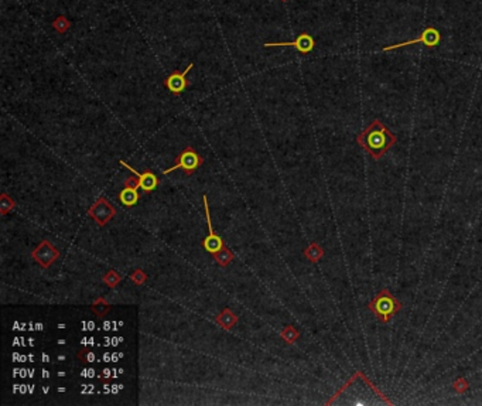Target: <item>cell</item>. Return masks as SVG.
Instances as JSON below:
<instances>
[{
  "label": "cell",
  "mask_w": 482,
  "mask_h": 406,
  "mask_svg": "<svg viewBox=\"0 0 482 406\" xmlns=\"http://www.w3.org/2000/svg\"><path fill=\"white\" fill-rule=\"evenodd\" d=\"M357 141L365 152L372 156V159L379 160L388 150H390V147L396 144L397 138L382 121L375 119L357 136Z\"/></svg>",
  "instance_id": "6da1fadb"
},
{
  "label": "cell",
  "mask_w": 482,
  "mask_h": 406,
  "mask_svg": "<svg viewBox=\"0 0 482 406\" xmlns=\"http://www.w3.org/2000/svg\"><path fill=\"white\" fill-rule=\"evenodd\" d=\"M368 309L375 314L380 324H388L403 309V303L397 300L390 290L385 287L368 303Z\"/></svg>",
  "instance_id": "7a4b0ae2"
},
{
  "label": "cell",
  "mask_w": 482,
  "mask_h": 406,
  "mask_svg": "<svg viewBox=\"0 0 482 406\" xmlns=\"http://www.w3.org/2000/svg\"><path fill=\"white\" fill-rule=\"evenodd\" d=\"M177 161H175V164L172 166V167H170V169H167V170H164L163 173L164 174H170V173H172V172H175L177 169H183L184 170V173L187 174V176H189V174H192L198 167H201L202 166V163H204V159L192 149V147H186L178 156H177Z\"/></svg>",
  "instance_id": "3957f363"
},
{
  "label": "cell",
  "mask_w": 482,
  "mask_h": 406,
  "mask_svg": "<svg viewBox=\"0 0 482 406\" xmlns=\"http://www.w3.org/2000/svg\"><path fill=\"white\" fill-rule=\"evenodd\" d=\"M440 41H441V34H440V31H438L435 27L429 26V27L424 29V31L419 35L417 38L409 40V41H404V43H399V44H393V46H386V47H383V51H385V53H388V51H393V50H397V48L409 47V46L417 44V43L424 44L427 48H434L435 46L440 44Z\"/></svg>",
  "instance_id": "277c9868"
},
{
  "label": "cell",
  "mask_w": 482,
  "mask_h": 406,
  "mask_svg": "<svg viewBox=\"0 0 482 406\" xmlns=\"http://www.w3.org/2000/svg\"><path fill=\"white\" fill-rule=\"evenodd\" d=\"M31 258L41 267L47 269L60 258V250L52 245L48 239H43L31 252Z\"/></svg>",
  "instance_id": "5b68a950"
},
{
  "label": "cell",
  "mask_w": 482,
  "mask_h": 406,
  "mask_svg": "<svg viewBox=\"0 0 482 406\" xmlns=\"http://www.w3.org/2000/svg\"><path fill=\"white\" fill-rule=\"evenodd\" d=\"M88 215L101 227H105L115 215H116V208L105 198L99 197L98 201L88 210Z\"/></svg>",
  "instance_id": "8992f818"
},
{
  "label": "cell",
  "mask_w": 482,
  "mask_h": 406,
  "mask_svg": "<svg viewBox=\"0 0 482 406\" xmlns=\"http://www.w3.org/2000/svg\"><path fill=\"white\" fill-rule=\"evenodd\" d=\"M264 48H272V47H294L298 53L310 54L314 47H315V40L312 35L309 34L307 31L298 34V37L294 41H281V43H264Z\"/></svg>",
  "instance_id": "52a82bcc"
},
{
  "label": "cell",
  "mask_w": 482,
  "mask_h": 406,
  "mask_svg": "<svg viewBox=\"0 0 482 406\" xmlns=\"http://www.w3.org/2000/svg\"><path fill=\"white\" fill-rule=\"evenodd\" d=\"M191 68H194V62H189L188 67L184 71H174L171 72L166 79H164V87L169 89L174 95H180L181 92H184L187 87H188V79H187V74H188Z\"/></svg>",
  "instance_id": "ba28073f"
},
{
  "label": "cell",
  "mask_w": 482,
  "mask_h": 406,
  "mask_svg": "<svg viewBox=\"0 0 482 406\" xmlns=\"http://www.w3.org/2000/svg\"><path fill=\"white\" fill-rule=\"evenodd\" d=\"M204 200V208H205V218H207V224H208V236L204 238L202 241V247L207 249L209 253H215L218 252L219 249H222L225 247L224 241L219 235H217L214 232V227L211 224V214H209V204H208V198L207 195L204 194L202 197Z\"/></svg>",
  "instance_id": "9c48e42d"
},
{
  "label": "cell",
  "mask_w": 482,
  "mask_h": 406,
  "mask_svg": "<svg viewBox=\"0 0 482 406\" xmlns=\"http://www.w3.org/2000/svg\"><path fill=\"white\" fill-rule=\"evenodd\" d=\"M119 163H121L122 166H124L127 170H130L132 174H135V176L138 177L139 181H140V187H141L144 191H147V193H149V191H153L155 187H157L158 180H157V177H155V173H152L150 170H146L144 173H139V172H136L133 167H130L127 163H124L123 160H121Z\"/></svg>",
  "instance_id": "30bf717a"
},
{
  "label": "cell",
  "mask_w": 482,
  "mask_h": 406,
  "mask_svg": "<svg viewBox=\"0 0 482 406\" xmlns=\"http://www.w3.org/2000/svg\"><path fill=\"white\" fill-rule=\"evenodd\" d=\"M215 321L218 326H221L224 330H231L236 323H238V316L232 312V309L225 307L224 310L215 317Z\"/></svg>",
  "instance_id": "8fae6325"
},
{
  "label": "cell",
  "mask_w": 482,
  "mask_h": 406,
  "mask_svg": "<svg viewBox=\"0 0 482 406\" xmlns=\"http://www.w3.org/2000/svg\"><path fill=\"white\" fill-rule=\"evenodd\" d=\"M303 253H304V256H306L310 262H312V264L320 262V261L324 258V255H326V252H324L323 247H321L320 244H317V242H311L310 245L304 249Z\"/></svg>",
  "instance_id": "7c38bea8"
},
{
  "label": "cell",
  "mask_w": 482,
  "mask_h": 406,
  "mask_svg": "<svg viewBox=\"0 0 482 406\" xmlns=\"http://www.w3.org/2000/svg\"><path fill=\"white\" fill-rule=\"evenodd\" d=\"M139 193L138 188H130V187H124L119 193V201H121L123 205L126 207H133L136 205L139 201Z\"/></svg>",
  "instance_id": "4fadbf2b"
},
{
  "label": "cell",
  "mask_w": 482,
  "mask_h": 406,
  "mask_svg": "<svg viewBox=\"0 0 482 406\" xmlns=\"http://www.w3.org/2000/svg\"><path fill=\"white\" fill-rule=\"evenodd\" d=\"M212 255H214L215 262H217L219 266H222V267H226L228 265H231L232 261H233V253H232V250L228 249L226 247H224L222 249H219L218 252H215V253H212Z\"/></svg>",
  "instance_id": "5bb4252c"
},
{
  "label": "cell",
  "mask_w": 482,
  "mask_h": 406,
  "mask_svg": "<svg viewBox=\"0 0 482 406\" xmlns=\"http://www.w3.org/2000/svg\"><path fill=\"white\" fill-rule=\"evenodd\" d=\"M280 337L283 338V341H284L286 344L292 345V344H294V343L300 338V331H298L294 326L289 324V326H286V327L281 330Z\"/></svg>",
  "instance_id": "9a60e30c"
},
{
  "label": "cell",
  "mask_w": 482,
  "mask_h": 406,
  "mask_svg": "<svg viewBox=\"0 0 482 406\" xmlns=\"http://www.w3.org/2000/svg\"><path fill=\"white\" fill-rule=\"evenodd\" d=\"M91 309H92V312H93L98 317L102 318L109 313V310H110V304L105 300L104 297H98L96 300L91 304Z\"/></svg>",
  "instance_id": "2e32d148"
},
{
  "label": "cell",
  "mask_w": 482,
  "mask_h": 406,
  "mask_svg": "<svg viewBox=\"0 0 482 406\" xmlns=\"http://www.w3.org/2000/svg\"><path fill=\"white\" fill-rule=\"evenodd\" d=\"M102 281H104V283L108 286V287L115 289V287L122 282V276L116 272V270H109V272L105 273Z\"/></svg>",
  "instance_id": "e0dca14e"
},
{
  "label": "cell",
  "mask_w": 482,
  "mask_h": 406,
  "mask_svg": "<svg viewBox=\"0 0 482 406\" xmlns=\"http://www.w3.org/2000/svg\"><path fill=\"white\" fill-rule=\"evenodd\" d=\"M16 207V201L9 197L6 193L0 195V214L1 215H6L9 211H12L13 208Z\"/></svg>",
  "instance_id": "ac0fdd59"
},
{
  "label": "cell",
  "mask_w": 482,
  "mask_h": 406,
  "mask_svg": "<svg viewBox=\"0 0 482 406\" xmlns=\"http://www.w3.org/2000/svg\"><path fill=\"white\" fill-rule=\"evenodd\" d=\"M69 27H71V23H69V20L65 16H58V17L52 21V29L57 30L61 34H64L65 31H68Z\"/></svg>",
  "instance_id": "d6986e66"
},
{
  "label": "cell",
  "mask_w": 482,
  "mask_h": 406,
  "mask_svg": "<svg viewBox=\"0 0 482 406\" xmlns=\"http://www.w3.org/2000/svg\"><path fill=\"white\" fill-rule=\"evenodd\" d=\"M452 388H454V390H455L457 393L463 395V393H465V392L468 390V388H469V382L465 379L464 376H460L458 379H455V381H454V384H452Z\"/></svg>",
  "instance_id": "ffe728a7"
},
{
  "label": "cell",
  "mask_w": 482,
  "mask_h": 406,
  "mask_svg": "<svg viewBox=\"0 0 482 406\" xmlns=\"http://www.w3.org/2000/svg\"><path fill=\"white\" fill-rule=\"evenodd\" d=\"M130 281L135 283L136 286H141L143 283L147 281V275L141 269H135L130 275Z\"/></svg>",
  "instance_id": "44dd1931"
},
{
  "label": "cell",
  "mask_w": 482,
  "mask_h": 406,
  "mask_svg": "<svg viewBox=\"0 0 482 406\" xmlns=\"http://www.w3.org/2000/svg\"><path fill=\"white\" fill-rule=\"evenodd\" d=\"M124 187H130V188H139L140 187V181H139V178L135 174H132L130 177H127L126 178V181H124Z\"/></svg>",
  "instance_id": "7402d4cb"
},
{
  "label": "cell",
  "mask_w": 482,
  "mask_h": 406,
  "mask_svg": "<svg viewBox=\"0 0 482 406\" xmlns=\"http://www.w3.org/2000/svg\"><path fill=\"white\" fill-rule=\"evenodd\" d=\"M81 359L84 361V362H93L95 361V355H93V353L92 351H88L86 350V357H81Z\"/></svg>",
  "instance_id": "603a6c76"
},
{
  "label": "cell",
  "mask_w": 482,
  "mask_h": 406,
  "mask_svg": "<svg viewBox=\"0 0 482 406\" xmlns=\"http://www.w3.org/2000/svg\"><path fill=\"white\" fill-rule=\"evenodd\" d=\"M110 378V370L109 368H105L104 371L101 372V375H99V379H109Z\"/></svg>",
  "instance_id": "cb8c5ba5"
},
{
  "label": "cell",
  "mask_w": 482,
  "mask_h": 406,
  "mask_svg": "<svg viewBox=\"0 0 482 406\" xmlns=\"http://www.w3.org/2000/svg\"><path fill=\"white\" fill-rule=\"evenodd\" d=\"M281 1H287V0H281Z\"/></svg>",
  "instance_id": "d4e9b609"
}]
</instances>
